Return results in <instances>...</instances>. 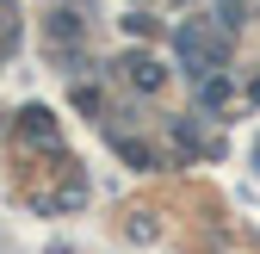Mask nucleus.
I'll return each instance as SVG.
<instances>
[{
    "instance_id": "1",
    "label": "nucleus",
    "mask_w": 260,
    "mask_h": 254,
    "mask_svg": "<svg viewBox=\"0 0 260 254\" xmlns=\"http://www.w3.org/2000/svg\"><path fill=\"white\" fill-rule=\"evenodd\" d=\"M180 56L192 62V75H199V69H217V44H205V31H199V25L180 31Z\"/></svg>"
},
{
    "instance_id": "2",
    "label": "nucleus",
    "mask_w": 260,
    "mask_h": 254,
    "mask_svg": "<svg viewBox=\"0 0 260 254\" xmlns=\"http://www.w3.org/2000/svg\"><path fill=\"white\" fill-rule=\"evenodd\" d=\"M130 81H137V87H161V75L149 69V62H137V69H130Z\"/></svg>"
}]
</instances>
